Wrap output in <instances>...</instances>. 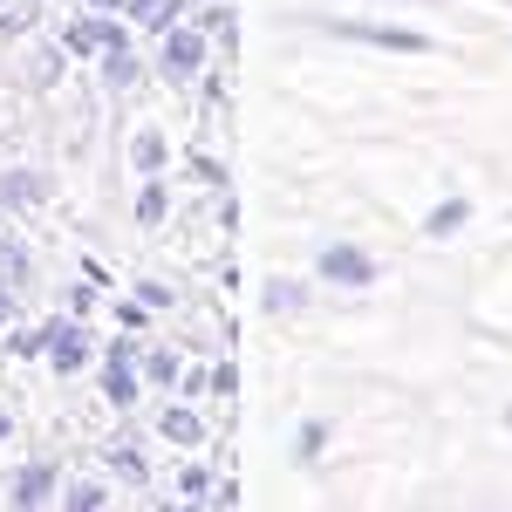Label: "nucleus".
Instances as JSON below:
<instances>
[{
    "instance_id": "nucleus-1",
    "label": "nucleus",
    "mask_w": 512,
    "mask_h": 512,
    "mask_svg": "<svg viewBox=\"0 0 512 512\" xmlns=\"http://www.w3.org/2000/svg\"><path fill=\"white\" fill-rule=\"evenodd\" d=\"M198 69H205V35L198 28H164V76L192 82Z\"/></svg>"
},
{
    "instance_id": "nucleus-2",
    "label": "nucleus",
    "mask_w": 512,
    "mask_h": 512,
    "mask_svg": "<svg viewBox=\"0 0 512 512\" xmlns=\"http://www.w3.org/2000/svg\"><path fill=\"white\" fill-rule=\"evenodd\" d=\"M369 253H355V246H321V280H335V287H369Z\"/></svg>"
},
{
    "instance_id": "nucleus-3",
    "label": "nucleus",
    "mask_w": 512,
    "mask_h": 512,
    "mask_svg": "<svg viewBox=\"0 0 512 512\" xmlns=\"http://www.w3.org/2000/svg\"><path fill=\"white\" fill-rule=\"evenodd\" d=\"M69 48L76 55H110V48H123V28H110V21H76L69 28Z\"/></svg>"
},
{
    "instance_id": "nucleus-4",
    "label": "nucleus",
    "mask_w": 512,
    "mask_h": 512,
    "mask_svg": "<svg viewBox=\"0 0 512 512\" xmlns=\"http://www.w3.org/2000/svg\"><path fill=\"white\" fill-rule=\"evenodd\" d=\"M130 362H137V349H110V362H103V390H110V403H137Z\"/></svg>"
},
{
    "instance_id": "nucleus-5",
    "label": "nucleus",
    "mask_w": 512,
    "mask_h": 512,
    "mask_svg": "<svg viewBox=\"0 0 512 512\" xmlns=\"http://www.w3.org/2000/svg\"><path fill=\"white\" fill-rule=\"evenodd\" d=\"M48 349H55V369H62V376H76L82 362H89V335H82V328H69V321H62V328H55V335H48Z\"/></svg>"
},
{
    "instance_id": "nucleus-6",
    "label": "nucleus",
    "mask_w": 512,
    "mask_h": 512,
    "mask_svg": "<svg viewBox=\"0 0 512 512\" xmlns=\"http://www.w3.org/2000/svg\"><path fill=\"white\" fill-rule=\"evenodd\" d=\"M55 492V465H21V478H14V506H41Z\"/></svg>"
},
{
    "instance_id": "nucleus-7",
    "label": "nucleus",
    "mask_w": 512,
    "mask_h": 512,
    "mask_svg": "<svg viewBox=\"0 0 512 512\" xmlns=\"http://www.w3.org/2000/svg\"><path fill=\"white\" fill-rule=\"evenodd\" d=\"M328 28L355 41H383V48H424V35H403V28H362V21H328Z\"/></svg>"
},
{
    "instance_id": "nucleus-8",
    "label": "nucleus",
    "mask_w": 512,
    "mask_h": 512,
    "mask_svg": "<svg viewBox=\"0 0 512 512\" xmlns=\"http://www.w3.org/2000/svg\"><path fill=\"white\" fill-rule=\"evenodd\" d=\"M130 21L151 28V35H164V28L178 21V0H130Z\"/></svg>"
},
{
    "instance_id": "nucleus-9",
    "label": "nucleus",
    "mask_w": 512,
    "mask_h": 512,
    "mask_svg": "<svg viewBox=\"0 0 512 512\" xmlns=\"http://www.w3.org/2000/svg\"><path fill=\"white\" fill-rule=\"evenodd\" d=\"M0 198H7V205H28V198H41V178L35 171H7V178H0Z\"/></svg>"
},
{
    "instance_id": "nucleus-10",
    "label": "nucleus",
    "mask_w": 512,
    "mask_h": 512,
    "mask_svg": "<svg viewBox=\"0 0 512 512\" xmlns=\"http://www.w3.org/2000/svg\"><path fill=\"white\" fill-rule=\"evenodd\" d=\"M164 437H171V444H198V437H205V424H198L192 410H164Z\"/></svg>"
},
{
    "instance_id": "nucleus-11",
    "label": "nucleus",
    "mask_w": 512,
    "mask_h": 512,
    "mask_svg": "<svg viewBox=\"0 0 512 512\" xmlns=\"http://www.w3.org/2000/svg\"><path fill=\"white\" fill-rule=\"evenodd\" d=\"M130 158H137V171H158V164H164V144H158V130H144V137L130 144Z\"/></svg>"
},
{
    "instance_id": "nucleus-12",
    "label": "nucleus",
    "mask_w": 512,
    "mask_h": 512,
    "mask_svg": "<svg viewBox=\"0 0 512 512\" xmlns=\"http://www.w3.org/2000/svg\"><path fill=\"white\" fill-rule=\"evenodd\" d=\"M158 219H164V192L144 185V192H137V226H158Z\"/></svg>"
},
{
    "instance_id": "nucleus-13",
    "label": "nucleus",
    "mask_w": 512,
    "mask_h": 512,
    "mask_svg": "<svg viewBox=\"0 0 512 512\" xmlns=\"http://www.w3.org/2000/svg\"><path fill=\"white\" fill-rule=\"evenodd\" d=\"M110 465H117V478H123V485H144V458H137L130 444H123V451H110Z\"/></svg>"
},
{
    "instance_id": "nucleus-14",
    "label": "nucleus",
    "mask_w": 512,
    "mask_h": 512,
    "mask_svg": "<svg viewBox=\"0 0 512 512\" xmlns=\"http://www.w3.org/2000/svg\"><path fill=\"white\" fill-rule=\"evenodd\" d=\"M267 308H280V315L301 308V287H294V280H267Z\"/></svg>"
},
{
    "instance_id": "nucleus-15",
    "label": "nucleus",
    "mask_w": 512,
    "mask_h": 512,
    "mask_svg": "<svg viewBox=\"0 0 512 512\" xmlns=\"http://www.w3.org/2000/svg\"><path fill=\"white\" fill-rule=\"evenodd\" d=\"M110 82H137V55H130V48H110Z\"/></svg>"
},
{
    "instance_id": "nucleus-16",
    "label": "nucleus",
    "mask_w": 512,
    "mask_h": 512,
    "mask_svg": "<svg viewBox=\"0 0 512 512\" xmlns=\"http://www.w3.org/2000/svg\"><path fill=\"white\" fill-rule=\"evenodd\" d=\"M458 226H465V205H458V198H451V205H437V212H431V233H458Z\"/></svg>"
},
{
    "instance_id": "nucleus-17",
    "label": "nucleus",
    "mask_w": 512,
    "mask_h": 512,
    "mask_svg": "<svg viewBox=\"0 0 512 512\" xmlns=\"http://www.w3.org/2000/svg\"><path fill=\"white\" fill-rule=\"evenodd\" d=\"M144 369H151L158 383H171V376H178V355H171V349H151V362H144Z\"/></svg>"
},
{
    "instance_id": "nucleus-18",
    "label": "nucleus",
    "mask_w": 512,
    "mask_h": 512,
    "mask_svg": "<svg viewBox=\"0 0 512 512\" xmlns=\"http://www.w3.org/2000/svg\"><path fill=\"white\" fill-rule=\"evenodd\" d=\"M137 301H144V308H171V287H164V280H144Z\"/></svg>"
},
{
    "instance_id": "nucleus-19",
    "label": "nucleus",
    "mask_w": 512,
    "mask_h": 512,
    "mask_svg": "<svg viewBox=\"0 0 512 512\" xmlns=\"http://www.w3.org/2000/svg\"><path fill=\"white\" fill-rule=\"evenodd\" d=\"M69 506L89 512V506H103V485H69Z\"/></svg>"
},
{
    "instance_id": "nucleus-20",
    "label": "nucleus",
    "mask_w": 512,
    "mask_h": 512,
    "mask_svg": "<svg viewBox=\"0 0 512 512\" xmlns=\"http://www.w3.org/2000/svg\"><path fill=\"white\" fill-rule=\"evenodd\" d=\"M294 451H301V458H315V451H321V424H308V431L294 437Z\"/></svg>"
},
{
    "instance_id": "nucleus-21",
    "label": "nucleus",
    "mask_w": 512,
    "mask_h": 512,
    "mask_svg": "<svg viewBox=\"0 0 512 512\" xmlns=\"http://www.w3.org/2000/svg\"><path fill=\"white\" fill-rule=\"evenodd\" d=\"M7 315H14V294H7V287H0V321H7Z\"/></svg>"
}]
</instances>
